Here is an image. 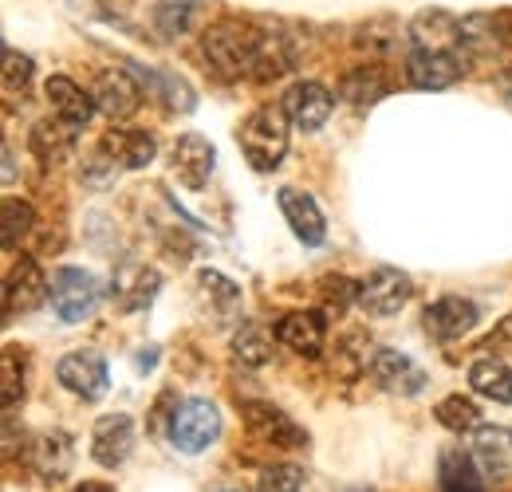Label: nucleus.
<instances>
[{"mask_svg": "<svg viewBox=\"0 0 512 492\" xmlns=\"http://www.w3.org/2000/svg\"><path fill=\"white\" fill-rule=\"evenodd\" d=\"M197 20V0H154V24L162 36H186Z\"/></svg>", "mask_w": 512, "mask_h": 492, "instance_id": "nucleus-30", "label": "nucleus"}, {"mask_svg": "<svg viewBox=\"0 0 512 492\" xmlns=\"http://www.w3.org/2000/svg\"><path fill=\"white\" fill-rule=\"evenodd\" d=\"M158 288H162V276L154 272V268H146V264H123L119 272H115V284H111V300L119 304L123 311H142L154 304V296H158Z\"/></svg>", "mask_w": 512, "mask_h": 492, "instance_id": "nucleus-19", "label": "nucleus"}, {"mask_svg": "<svg viewBox=\"0 0 512 492\" xmlns=\"http://www.w3.org/2000/svg\"><path fill=\"white\" fill-rule=\"evenodd\" d=\"M56 378H60L64 390H71L83 402H99L107 394V386H111V370L103 363V355H95V351L64 355L60 367H56Z\"/></svg>", "mask_w": 512, "mask_h": 492, "instance_id": "nucleus-5", "label": "nucleus"}, {"mask_svg": "<svg viewBox=\"0 0 512 492\" xmlns=\"http://www.w3.org/2000/svg\"><path fill=\"white\" fill-rule=\"evenodd\" d=\"M288 115L284 107H256L253 115L241 123L237 130V142L249 158L253 170H276L288 154Z\"/></svg>", "mask_w": 512, "mask_h": 492, "instance_id": "nucleus-2", "label": "nucleus"}, {"mask_svg": "<svg viewBox=\"0 0 512 492\" xmlns=\"http://www.w3.org/2000/svg\"><path fill=\"white\" fill-rule=\"evenodd\" d=\"M410 40H414V52H457L461 56L465 24H457L442 8H430L410 24Z\"/></svg>", "mask_w": 512, "mask_h": 492, "instance_id": "nucleus-12", "label": "nucleus"}, {"mask_svg": "<svg viewBox=\"0 0 512 492\" xmlns=\"http://www.w3.org/2000/svg\"><path fill=\"white\" fill-rule=\"evenodd\" d=\"M213 146H209V138H201V134H182L178 138V146H174V174H178V182L190 185V189H201V185L209 182V174H213Z\"/></svg>", "mask_w": 512, "mask_h": 492, "instance_id": "nucleus-22", "label": "nucleus"}, {"mask_svg": "<svg viewBox=\"0 0 512 492\" xmlns=\"http://www.w3.org/2000/svg\"><path fill=\"white\" fill-rule=\"evenodd\" d=\"M28 146H32V154L44 166H60L64 158H71V150H75V126H67L64 119H44V123L32 126Z\"/></svg>", "mask_w": 512, "mask_h": 492, "instance_id": "nucleus-25", "label": "nucleus"}, {"mask_svg": "<svg viewBox=\"0 0 512 492\" xmlns=\"http://www.w3.org/2000/svg\"><path fill=\"white\" fill-rule=\"evenodd\" d=\"M197 284H201V296L217 311V323H229V319L241 315V288H237L233 280H225L221 272H209V268H205V272L197 276Z\"/></svg>", "mask_w": 512, "mask_h": 492, "instance_id": "nucleus-29", "label": "nucleus"}, {"mask_svg": "<svg viewBox=\"0 0 512 492\" xmlns=\"http://www.w3.org/2000/svg\"><path fill=\"white\" fill-rule=\"evenodd\" d=\"M406 75L422 91H442L461 79V56L457 52H410Z\"/></svg>", "mask_w": 512, "mask_h": 492, "instance_id": "nucleus-21", "label": "nucleus"}, {"mask_svg": "<svg viewBox=\"0 0 512 492\" xmlns=\"http://www.w3.org/2000/svg\"><path fill=\"white\" fill-rule=\"evenodd\" d=\"M75 492H111V489H107V485H79Z\"/></svg>", "mask_w": 512, "mask_h": 492, "instance_id": "nucleus-40", "label": "nucleus"}, {"mask_svg": "<svg viewBox=\"0 0 512 492\" xmlns=\"http://www.w3.org/2000/svg\"><path fill=\"white\" fill-rule=\"evenodd\" d=\"M99 150H103L119 170H142V166H150V162H154L158 142H154V134H146V130L115 126V130H107V134H103Z\"/></svg>", "mask_w": 512, "mask_h": 492, "instance_id": "nucleus-17", "label": "nucleus"}, {"mask_svg": "<svg viewBox=\"0 0 512 492\" xmlns=\"http://www.w3.org/2000/svg\"><path fill=\"white\" fill-rule=\"evenodd\" d=\"M469 386H473L481 398L509 406V402H512V370H509V363H505V359H497V355L477 359V363L469 367Z\"/></svg>", "mask_w": 512, "mask_h": 492, "instance_id": "nucleus-27", "label": "nucleus"}, {"mask_svg": "<svg viewBox=\"0 0 512 492\" xmlns=\"http://www.w3.org/2000/svg\"><path fill=\"white\" fill-rule=\"evenodd\" d=\"M485 347H509V351H512V315L501 323V327H497V331H493V339H489Z\"/></svg>", "mask_w": 512, "mask_h": 492, "instance_id": "nucleus-39", "label": "nucleus"}, {"mask_svg": "<svg viewBox=\"0 0 512 492\" xmlns=\"http://www.w3.org/2000/svg\"><path fill=\"white\" fill-rule=\"evenodd\" d=\"M32 465H36V473L44 477V481H64L67 473H71V465H75V445H71V437L64 430H52L44 433V437H36V445H32Z\"/></svg>", "mask_w": 512, "mask_h": 492, "instance_id": "nucleus-24", "label": "nucleus"}, {"mask_svg": "<svg viewBox=\"0 0 512 492\" xmlns=\"http://www.w3.org/2000/svg\"><path fill=\"white\" fill-rule=\"evenodd\" d=\"M221 437V410L209 398H186L170 414V445L178 453H205Z\"/></svg>", "mask_w": 512, "mask_h": 492, "instance_id": "nucleus-3", "label": "nucleus"}, {"mask_svg": "<svg viewBox=\"0 0 512 492\" xmlns=\"http://www.w3.org/2000/svg\"><path fill=\"white\" fill-rule=\"evenodd\" d=\"M477 319H481V311L473 300H465V296H442V300H434L426 315H422V323H426V331L434 335V339H461L465 331H473L477 327Z\"/></svg>", "mask_w": 512, "mask_h": 492, "instance_id": "nucleus-13", "label": "nucleus"}, {"mask_svg": "<svg viewBox=\"0 0 512 492\" xmlns=\"http://www.w3.org/2000/svg\"><path fill=\"white\" fill-rule=\"evenodd\" d=\"M245 422H249V433L264 445H280V449H296L304 445L308 437L304 430L280 410V406H268V402H249L245 406Z\"/></svg>", "mask_w": 512, "mask_h": 492, "instance_id": "nucleus-15", "label": "nucleus"}, {"mask_svg": "<svg viewBox=\"0 0 512 492\" xmlns=\"http://www.w3.org/2000/svg\"><path fill=\"white\" fill-rule=\"evenodd\" d=\"M130 71L142 79V87L158 99V103H166L170 111H178V115H186V111H193V91L190 83L178 75V71H162V67H142V63H130Z\"/></svg>", "mask_w": 512, "mask_h": 492, "instance_id": "nucleus-23", "label": "nucleus"}, {"mask_svg": "<svg viewBox=\"0 0 512 492\" xmlns=\"http://www.w3.org/2000/svg\"><path fill=\"white\" fill-rule=\"evenodd\" d=\"M134 449V422L127 414H107L95 422L91 433V457L103 465V469H119Z\"/></svg>", "mask_w": 512, "mask_h": 492, "instance_id": "nucleus-16", "label": "nucleus"}, {"mask_svg": "<svg viewBox=\"0 0 512 492\" xmlns=\"http://www.w3.org/2000/svg\"><path fill=\"white\" fill-rule=\"evenodd\" d=\"M410 276L398 272V268H375L363 284H359V308L367 315H398V311L410 304Z\"/></svg>", "mask_w": 512, "mask_h": 492, "instance_id": "nucleus-7", "label": "nucleus"}, {"mask_svg": "<svg viewBox=\"0 0 512 492\" xmlns=\"http://www.w3.org/2000/svg\"><path fill=\"white\" fill-rule=\"evenodd\" d=\"M233 355L245 363V367H264L272 359V335L256 323H245L237 335H233Z\"/></svg>", "mask_w": 512, "mask_h": 492, "instance_id": "nucleus-31", "label": "nucleus"}, {"mask_svg": "<svg viewBox=\"0 0 512 492\" xmlns=\"http://www.w3.org/2000/svg\"><path fill=\"white\" fill-rule=\"evenodd\" d=\"M284 115L292 119V126H300V130H320L327 119H331V111H335V95L323 87V83H312V79H304V83H292L288 87V95H284Z\"/></svg>", "mask_w": 512, "mask_h": 492, "instance_id": "nucleus-9", "label": "nucleus"}, {"mask_svg": "<svg viewBox=\"0 0 512 492\" xmlns=\"http://www.w3.org/2000/svg\"><path fill=\"white\" fill-rule=\"evenodd\" d=\"M276 201H280L284 221L292 225V233H296L304 245L308 248L323 245V237H327V221H323V209L316 205V197H312V193L284 185V189L276 193Z\"/></svg>", "mask_w": 512, "mask_h": 492, "instance_id": "nucleus-11", "label": "nucleus"}, {"mask_svg": "<svg viewBox=\"0 0 512 492\" xmlns=\"http://www.w3.org/2000/svg\"><path fill=\"white\" fill-rule=\"evenodd\" d=\"M256 48H260V28L241 24V20H221V24L205 28V36H201V56L221 79L253 75Z\"/></svg>", "mask_w": 512, "mask_h": 492, "instance_id": "nucleus-1", "label": "nucleus"}, {"mask_svg": "<svg viewBox=\"0 0 512 492\" xmlns=\"http://www.w3.org/2000/svg\"><path fill=\"white\" fill-rule=\"evenodd\" d=\"M339 95H343L347 103H355V107H371V103H379V99L390 95V79H386L383 67L359 63V67H351V71L343 75Z\"/></svg>", "mask_w": 512, "mask_h": 492, "instance_id": "nucleus-26", "label": "nucleus"}, {"mask_svg": "<svg viewBox=\"0 0 512 492\" xmlns=\"http://www.w3.org/2000/svg\"><path fill=\"white\" fill-rule=\"evenodd\" d=\"M48 284H52V280L40 272V264H36L32 256H24V260L8 272V284H4V311H8V319L40 308V304L48 300Z\"/></svg>", "mask_w": 512, "mask_h": 492, "instance_id": "nucleus-10", "label": "nucleus"}, {"mask_svg": "<svg viewBox=\"0 0 512 492\" xmlns=\"http://www.w3.org/2000/svg\"><path fill=\"white\" fill-rule=\"evenodd\" d=\"M473 465L489 481L512 477V433L505 426H481L473 433Z\"/></svg>", "mask_w": 512, "mask_h": 492, "instance_id": "nucleus-18", "label": "nucleus"}, {"mask_svg": "<svg viewBox=\"0 0 512 492\" xmlns=\"http://www.w3.org/2000/svg\"><path fill=\"white\" fill-rule=\"evenodd\" d=\"M91 95H95V107L107 119H130L142 103V83L130 67H107V71H99Z\"/></svg>", "mask_w": 512, "mask_h": 492, "instance_id": "nucleus-6", "label": "nucleus"}, {"mask_svg": "<svg viewBox=\"0 0 512 492\" xmlns=\"http://www.w3.org/2000/svg\"><path fill=\"white\" fill-rule=\"evenodd\" d=\"M36 225V209L28 201H16V197H4V252L20 245Z\"/></svg>", "mask_w": 512, "mask_h": 492, "instance_id": "nucleus-34", "label": "nucleus"}, {"mask_svg": "<svg viewBox=\"0 0 512 492\" xmlns=\"http://www.w3.org/2000/svg\"><path fill=\"white\" fill-rule=\"evenodd\" d=\"M44 99H48V107L56 111V119H64L67 126L83 130V126L91 123L95 95H87V91H83L79 83H71L67 75H52V79L44 83Z\"/></svg>", "mask_w": 512, "mask_h": 492, "instance_id": "nucleus-20", "label": "nucleus"}, {"mask_svg": "<svg viewBox=\"0 0 512 492\" xmlns=\"http://www.w3.org/2000/svg\"><path fill=\"white\" fill-rule=\"evenodd\" d=\"M48 300L64 323H83L99 308V280L87 268H71V264L56 268L52 284H48Z\"/></svg>", "mask_w": 512, "mask_h": 492, "instance_id": "nucleus-4", "label": "nucleus"}, {"mask_svg": "<svg viewBox=\"0 0 512 492\" xmlns=\"http://www.w3.org/2000/svg\"><path fill=\"white\" fill-rule=\"evenodd\" d=\"M24 398V367L16 363V351L4 347V410H12Z\"/></svg>", "mask_w": 512, "mask_h": 492, "instance_id": "nucleus-38", "label": "nucleus"}, {"mask_svg": "<svg viewBox=\"0 0 512 492\" xmlns=\"http://www.w3.org/2000/svg\"><path fill=\"white\" fill-rule=\"evenodd\" d=\"M438 422L453 433H477L481 430V410L473 398H461V394H449L446 402L438 406Z\"/></svg>", "mask_w": 512, "mask_h": 492, "instance_id": "nucleus-32", "label": "nucleus"}, {"mask_svg": "<svg viewBox=\"0 0 512 492\" xmlns=\"http://www.w3.org/2000/svg\"><path fill=\"white\" fill-rule=\"evenodd\" d=\"M371 378L383 386L386 394H398V398H414L426 386V370L418 367L410 355L390 351V347L371 355Z\"/></svg>", "mask_w": 512, "mask_h": 492, "instance_id": "nucleus-8", "label": "nucleus"}, {"mask_svg": "<svg viewBox=\"0 0 512 492\" xmlns=\"http://www.w3.org/2000/svg\"><path fill=\"white\" fill-rule=\"evenodd\" d=\"M276 339L288 351H296L304 359H316L323 343H327V319H323V311H288L276 323Z\"/></svg>", "mask_w": 512, "mask_h": 492, "instance_id": "nucleus-14", "label": "nucleus"}, {"mask_svg": "<svg viewBox=\"0 0 512 492\" xmlns=\"http://www.w3.org/2000/svg\"><path fill=\"white\" fill-rule=\"evenodd\" d=\"M28 79H32V60L20 56L16 48H8V52H4V91L16 95V91L28 87Z\"/></svg>", "mask_w": 512, "mask_h": 492, "instance_id": "nucleus-37", "label": "nucleus"}, {"mask_svg": "<svg viewBox=\"0 0 512 492\" xmlns=\"http://www.w3.org/2000/svg\"><path fill=\"white\" fill-rule=\"evenodd\" d=\"M304 489V469L300 465H268L256 481V492H300Z\"/></svg>", "mask_w": 512, "mask_h": 492, "instance_id": "nucleus-35", "label": "nucleus"}, {"mask_svg": "<svg viewBox=\"0 0 512 492\" xmlns=\"http://www.w3.org/2000/svg\"><path fill=\"white\" fill-rule=\"evenodd\" d=\"M320 296H323V308H335L347 311L351 304H359V284H351V280H343V276H327L320 284Z\"/></svg>", "mask_w": 512, "mask_h": 492, "instance_id": "nucleus-36", "label": "nucleus"}, {"mask_svg": "<svg viewBox=\"0 0 512 492\" xmlns=\"http://www.w3.org/2000/svg\"><path fill=\"white\" fill-rule=\"evenodd\" d=\"M296 67V52L288 44L284 32H264L260 28V48H256V67H253V79H280Z\"/></svg>", "mask_w": 512, "mask_h": 492, "instance_id": "nucleus-28", "label": "nucleus"}, {"mask_svg": "<svg viewBox=\"0 0 512 492\" xmlns=\"http://www.w3.org/2000/svg\"><path fill=\"white\" fill-rule=\"evenodd\" d=\"M442 489L446 492H481V481L473 473V461L457 449L442 453Z\"/></svg>", "mask_w": 512, "mask_h": 492, "instance_id": "nucleus-33", "label": "nucleus"}]
</instances>
